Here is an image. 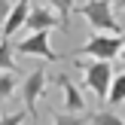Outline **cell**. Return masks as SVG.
I'll use <instances>...</instances> for the list:
<instances>
[{
    "label": "cell",
    "mask_w": 125,
    "mask_h": 125,
    "mask_svg": "<svg viewBox=\"0 0 125 125\" xmlns=\"http://www.w3.org/2000/svg\"><path fill=\"white\" fill-rule=\"evenodd\" d=\"M83 18L95 28V34H125L122 24L113 15V3L110 0H85L83 3Z\"/></svg>",
    "instance_id": "1"
},
{
    "label": "cell",
    "mask_w": 125,
    "mask_h": 125,
    "mask_svg": "<svg viewBox=\"0 0 125 125\" xmlns=\"http://www.w3.org/2000/svg\"><path fill=\"white\" fill-rule=\"evenodd\" d=\"M46 67H37V70H31L28 76H24L21 83V101H24V113L31 116V119H37V101L43 98V92H46Z\"/></svg>",
    "instance_id": "4"
},
{
    "label": "cell",
    "mask_w": 125,
    "mask_h": 125,
    "mask_svg": "<svg viewBox=\"0 0 125 125\" xmlns=\"http://www.w3.org/2000/svg\"><path fill=\"white\" fill-rule=\"evenodd\" d=\"M46 3L52 6V9L58 12L61 18H64V24H67V15H70V12H73V0H46Z\"/></svg>",
    "instance_id": "14"
},
{
    "label": "cell",
    "mask_w": 125,
    "mask_h": 125,
    "mask_svg": "<svg viewBox=\"0 0 125 125\" xmlns=\"http://www.w3.org/2000/svg\"><path fill=\"white\" fill-rule=\"evenodd\" d=\"M76 67L83 70V79L85 85H89L92 92H95L101 101H107L110 98V85H113V67H110V61H76Z\"/></svg>",
    "instance_id": "3"
},
{
    "label": "cell",
    "mask_w": 125,
    "mask_h": 125,
    "mask_svg": "<svg viewBox=\"0 0 125 125\" xmlns=\"http://www.w3.org/2000/svg\"><path fill=\"white\" fill-rule=\"evenodd\" d=\"M0 40H3V28H0Z\"/></svg>",
    "instance_id": "19"
},
{
    "label": "cell",
    "mask_w": 125,
    "mask_h": 125,
    "mask_svg": "<svg viewBox=\"0 0 125 125\" xmlns=\"http://www.w3.org/2000/svg\"><path fill=\"white\" fill-rule=\"evenodd\" d=\"M21 89V83H18V73L15 70H0V98H12V92Z\"/></svg>",
    "instance_id": "9"
},
{
    "label": "cell",
    "mask_w": 125,
    "mask_h": 125,
    "mask_svg": "<svg viewBox=\"0 0 125 125\" xmlns=\"http://www.w3.org/2000/svg\"><path fill=\"white\" fill-rule=\"evenodd\" d=\"M9 9H12L9 0H0V28H3V21H6V15H9Z\"/></svg>",
    "instance_id": "16"
},
{
    "label": "cell",
    "mask_w": 125,
    "mask_h": 125,
    "mask_svg": "<svg viewBox=\"0 0 125 125\" xmlns=\"http://www.w3.org/2000/svg\"><path fill=\"white\" fill-rule=\"evenodd\" d=\"M110 104H125V70L113 76V85H110Z\"/></svg>",
    "instance_id": "11"
},
{
    "label": "cell",
    "mask_w": 125,
    "mask_h": 125,
    "mask_svg": "<svg viewBox=\"0 0 125 125\" xmlns=\"http://www.w3.org/2000/svg\"><path fill=\"white\" fill-rule=\"evenodd\" d=\"M24 119H28L24 110H18V113H0V125H24Z\"/></svg>",
    "instance_id": "15"
},
{
    "label": "cell",
    "mask_w": 125,
    "mask_h": 125,
    "mask_svg": "<svg viewBox=\"0 0 125 125\" xmlns=\"http://www.w3.org/2000/svg\"><path fill=\"white\" fill-rule=\"evenodd\" d=\"M28 12H31V0H15L6 21H3V37H12L15 31H21L24 21H28Z\"/></svg>",
    "instance_id": "8"
},
{
    "label": "cell",
    "mask_w": 125,
    "mask_h": 125,
    "mask_svg": "<svg viewBox=\"0 0 125 125\" xmlns=\"http://www.w3.org/2000/svg\"><path fill=\"white\" fill-rule=\"evenodd\" d=\"M113 6H122V9H125V0H113Z\"/></svg>",
    "instance_id": "17"
},
{
    "label": "cell",
    "mask_w": 125,
    "mask_h": 125,
    "mask_svg": "<svg viewBox=\"0 0 125 125\" xmlns=\"http://www.w3.org/2000/svg\"><path fill=\"white\" fill-rule=\"evenodd\" d=\"M15 49L21 55H37V58H43V61H58V55H55V49H52V37H49V31H37V34L18 40Z\"/></svg>",
    "instance_id": "5"
},
{
    "label": "cell",
    "mask_w": 125,
    "mask_h": 125,
    "mask_svg": "<svg viewBox=\"0 0 125 125\" xmlns=\"http://www.w3.org/2000/svg\"><path fill=\"white\" fill-rule=\"evenodd\" d=\"M92 122V113L83 116V113H64V110H55L52 116V125H89Z\"/></svg>",
    "instance_id": "10"
},
{
    "label": "cell",
    "mask_w": 125,
    "mask_h": 125,
    "mask_svg": "<svg viewBox=\"0 0 125 125\" xmlns=\"http://www.w3.org/2000/svg\"><path fill=\"white\" fill-rule=\"evenodd\" d=\"M58 24H64V18H61L58 12L52 9V6H43V3H37V6H31L24 28H28L31 34H37V31H55Z\"/></svg>",
    "instance_id": "6"
},
{
    "label": "cell",
    "mask_w": 125,
    "mask_h": 125,
    "mask_svg": "<svg viewBox=\"0 0 125 125\" xmlns=\"http://www.w3.org/2000/svg\"><path fill=\"white\" fill-rule=\"evenodd\" d=\"M58 85H61V92H64V104H61V110H64V113H83V116H89L85 95L76 89V83H73L67 73H58Z\"/></svg>",
    "instance_id": "7"
},
{
    "label": "cell",
    "mask_w": 125,
    "mask_h": 125,
    "mask_svg": "<svg viewBox=\"0 0 125 125\" xmlns=\"http://www.w3.org/2000/svg\"><path fill=\"white\" fill-rule=\"evenodd\" d=\"M125 49V34H95L89 43L76 49V55H89L95 61H113Z\"/></svg>",
    "instance_id": "2"
},
{
    "label": "cell",
    "mask_w": 125,
    "mask_h": 125,
    "mask_svg": "<svg viewBox=\"0 0 125 125\" xmlns=\"http://www.w3.org/2000/svg\"><path fill=\"white\" fill-rule=\"evenodd\" d=\"M119 58H122V61H125V49H122V52H119Z\"/></svg>",
    "instance_id": "18"
},
{
    "label": "cell",
    "mask_w": 125,
    "mask_h": 125,
    "mask_svg": "<svg viewBox=\"0 0 125 125\" xmlns=\"http://www.w3.org/2000/svg\"><path fill=\"white\" fill-rule=\"evenodd\" d=\"M0 70H15V61H12V46L9 40H0Z\"/></svg>",
    "instance_id": "13"
},
{
    "label": "cell",
    "mask_w": 125,
    "mask_h": 125,
    "mask_svg": "<svg viewBox=\"0 0 125 125\" xmlns=\"http://www.w3.org/2000/svg\"><path fill=\"white\" fill-rule=\"evenodd\" d=\"M92 125H125V119H119L113 110H98L92 113Z\"/></svg>",
    "instance_id": "12"
}]
</instances>
